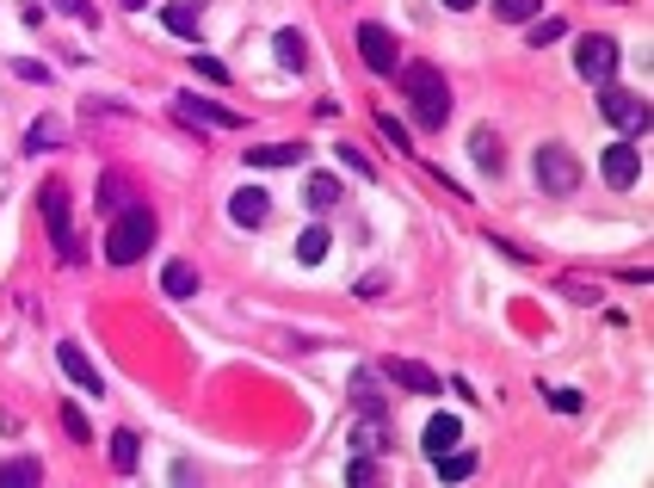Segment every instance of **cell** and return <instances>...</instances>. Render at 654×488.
<instances>
[{
	"label": "cell",
	"instance_id": "8fae6325",
	"mask_svg": "<svg viewBox=\"0 0 654 488\" xmlns=\"http://www.w3.org/2000/svg\"><path fill=\"white\" fill-rule=\"evenodd\" d=\"M229 217H235L241 229H260V223L272 217V192H266V186H241V192L229 198Z\"/></svg>",
	"mask_w": 654,
	"mask_h": 488
},
{
	"label": "cell",
	"instance_id": "836d02e7",
	"mask_svg": "<svg viewBox=\"0 0 654 488\" xmlns=\"http://www.w3.org/2000/svg\"><path fill=\"white\" fill-rule=\"evenodd\" d=\"M13 75H19V81H50V68L31 62V56H13Z\"/></svg>",
	"mask_w": 654,
	"mask_h": 488
},
{
	"label": "cell",
	"instance_id": "8d00e7d4",
	"mask_svg": "<svg viewBox=\"0 0 654 488\" xmlns=\"http://www.w3.org/2000/svg\"><path fill=\"white\" fill-rule=\"evenodd\" d=\"M62 427H68V433H75V439H81V445H87V439H93V433H87V421H81V414H75V408H62Z\"/></svg>",
	"mask_w": 654,
	"mask_h": 488
},
{
	"label": "cell",
	"instance_id": "d6986e66",
	"mask_svg": "<svg viewBox=\"0 0 654 488\" xmlns=\"http://www.w3.org/2000/svg\"><path fill=\"white\" fill-rule=\"evenodd\" d=\"M62 136H68L62 118H38V124L25 130V155H50V149H62Z\"/></svg>",
	"mask_w": 654,
	"mask_h": 488
},
{
	"label": "cell",
	"instance_id": "74e56055",
	"mask_svg": "<svg viewBox=\"0 0 654 488\" xmlns=\"http://www.w3.org/2000/svg\"><path fill=\"white\" fill-rule=\"evenodd\" d=\"M445 7H451V13H469V7H476V0H445Z\"/></svg>",
	"mask_w": 654,
	"mask_h": 488
},
{
	"label": "cell",
	"instance_id": "52a82bcc",
	"mask_svg": "<svg viewBox=\"0 0 654 488\" xmlns=\"http://www.w3.org/2000/svg\"><path fill=\"white\" fill-rule=\"evenodd\" d=\"M395 50H402V44H395L383 25H358V56H365L371 75H395V68H402V56H395Z\"/></svg>",
	"mask_w": 654,
	"mask_h": 488
},
{
	"label": "cell",
	"instance_id": "7c38bea8",
	"mask_svg": "<svg viewBox=\"0 0 654 488\" xmlns=\"http://www.w3.org/2000/svg\"><path fill=\"white\" fill-rule=\"evenodd\" d=\"M346 396H352L358 414H389V396H383V377H377V371H352Z\"/></svg>",
	"mask_w": 654,
	"mask_h": 488
},
{
	"label": "cell",
	"instance_id": "e0dca14e",
	"mask_svg": "<svg viewBox=\"0 0 654 488\" xmlns=\"http://www.w3.org/2000/svg\"><path fill=\"white\" fill-rule=\"evenodd\" d=\"M309 149L303 143H260V149H247V167H297Z\"/></svg>",
	"mask_w": 654,
	"mask_h": 488
},
{
	"label": "cell",
	"instance_id": "f35d334b",
	"mask_svg": "<svg viewBox=\"0 0 654 488\" xmlns=\"http://www.w3.org/2000/svg\"><path fill=\"white\" fill-rule=\"evenodd\" d=\"M124 7H142V0H124Z\"/></svg>",
	"mask_w": 654,
	"mask_h": 488
},
{
	"label": "cell",
	"instance_id": "f1b7e54d",
	"mask_svg": "<svg viewBox=\"0 0 654 488\" xmlns=\"http://www.w3.org/2000/svg\"><path fill=\"white\" fill-rule=\"evenodd\" d=\"M556 38H568V25H562V19H537V25H531V50L556 44Z\"/></svg>",
	"mask_w": 654,
	"mask_h": 488
},
{
	"label": "cell",
	"instance_id": "9a60e30c",
	"mask_svg": "<svg viewBox=\"0 0 654 488\" xmlns=\"http://www.w3.org/2000/svg\"><path fill=\"white\" fill-rule=\"evenodd\" d=\"M457 439H463V427L451 421V414H432V421H426V458L439 464V458H445V451H451Z\"/></svg>",
	"mask_w": 654,
	"mask_h": 488
},
{
	"label": "cell",
	"instance_id": "6da1fadb",
	"mask_svg": "<svg viewBox=\"0 0 654 488\" xmlns=\"http://www.w3.org/2000/svg\"><path fill=\"white\" fill-rule=\"evenodd\" d=\"M395 81H402V99H408V112H414L420 130H445V118H451V81H445V68L402 62V68H395Z\"/></svg>",
	"mask_w": 654,
	"mask_h": 488
},
{
	"label": "cell",
	"instance_id": "4fadbf2b",
	"mask_svg": "<svg viewBox=\"0 0 654 488\" xmlns=\"http://www.w3.org/2000/svg\"><path fill=\"white\" fill-rule=\"evenodd\" d=\"M179 118H186V124H210V130H241V112L210 106V99H179Z\"/></svg>",
	"mask_w": 654,
	"mask_h": 488
},
{
	"label": "cell",
	"instance_id": "7402d4cb",
	"mask_svg": "<svg viewBox=\"0 0 654 488\" xmlns=\"http://www.w3.org/2000/svg\"><path fill=\"white\" fill-rule=\"evenodd\" d=\"M124 204H130V180H124V173H99V211L118 217Z\"/></svg>",
	"mask_w": 654,
	"mask_h": 488
},
{
	"label": "cell",
	"instance_id": "ac0fdd59",
	"mask_svg": "<svg viewBox=\"0 0 654 488\" xmlns=\"http://www.w3.org/2000/svg\"><path fill=\"white\" fill-rule=\"evenodd\" d=\"M161 291L167 297H198V266L192 260H167L161 266Z\"/></svg>",
	"mask_w": 654,
	"mask_h": 488
},
{
	"label": "cell",
	"instance_id": "d6a6232c",
	"mask_svg": "<svg viewBox=\"0 0 654 488\" xmlns=\"http://www.w3.org/2000/svg\"><path fill=\"white\" fill-rule=\"evenodd\" d=\"M346 482H377V458H365V451H358V458L346 464Z\"/></svg>",
	"mask_w": 654,
	"mask_h": 488
},
{
	"label": "cell",
	"instance_id": "d4e9b609",
	"mask_svg": "<svg viewBox=\"0 0 654 488\" xmlns=\"http://www.w3.org/2000/svg\"><path fill=\"white\" fill-rule=\"evenodd\" d=\"M469 155H476V167H488V173H500V136L482 124L476 136H469Z\"/></svg>",
	"mask_w": 654,
	"mask_h": 488
},
{
	"label": "cell",
	"instance_id": "7a4b0ae2",
	"mask_svg": "<svg viewBox=\"0 0 654 488\" xmlns=\"http://www.w3.org/2000/svg\"><path fill=\"white\" fill-rule=\"evenodd\" d=\"M149 248H155V211H149V204H124V211L112 217V229H105V260H112V266H136Z\"/></svg>",
	"mask_w": 654,
	"mask_h": 488
},
{
	"label": "cell",
	"instance_id": "e575fe53",
	"mask_svg": "<svg viewBox=\"0 0 654 488\" xmlns=\"http://www.w3.org/2000/svg\"><path fill=\"white\" fill-rule=\"evenodd\" d=\"M192 68H198V75H204V81H229V68H223V62H216V56H198V50H192Z\"/></svg>",
	"mask_w": 654,
	"mask_h": 488
},
{
	"label": "cell",
	"instance_id": "8992f818",
	"mask_svg": "<svg viewBox=\"0 0 654 488\" xmlns=\"http://www.w3.org/2000/svg\"><path fill=\"white\" fill-rule=\"evenodd\" d=\"M617 62H624V56H617V38H580V50H574V68L587 81H599V87L617 75Z\"/></svg>",
	"mask_w": 654,
	"mask_h": 488
},
{
	"label": "cell",
	"instance_id": "ba28073f",
	"mask_svg": "<svg viewBox=\"0 0 654 488\" xmlns=\"http://www.w3.org/2000/svg\"><path fill=\"white\" fill-rule=\"evenodd\" d=\"M599 173H605V186L630 192V186H636V173H642V155H636L630 143H611V149L599 155Z\"/></svg>",
	"mask_w": 654,
	"mask_h": 488
},
{
	"label": "cell",
	"instance_id": "30bf717a",
	"mask_svg": "<svg viewBox=\"0 0 654 488\" xmlns=\"http://www.w3.org/2000/svg\"><path fill=\"white\" fill-rule=\"evenodd\" d=\"M383 377L395 383V390H414V396H439V390H445V383L432 377L426 365H414V359H389V365H383Z\"/></svg>",
	"mask_w": 654,
	"mask_h": 488
},
{
	"label": "cell",
	"instance_id": "d590c367",
	"mask_svg": "<svg viewBox=\"0 0 654 488\" xmlns=\"http://www.w3.org/2000/svg\"><path fill=\"white\" fill-rule=\"evenodd\" d=\"M550 402H556V414H580V390H550Z\"/></svg>",
	"mask_w": 654,
	"mask_h": 488
},
{
	"label": "cell",
	"instance_id": "5bb4252c",
	"mask_svg": "<svg viewBox=\"0 0 654 488\" xmlns=\"http://www.w3.org/2000/svg\"><path fill=\"white\" fill-rule=\"evenodd\" d=\"M272 50H278V68H290V75H303V68H309V38H303L297 25H284L278 38H272Z\"/></svg>",
	"mask_w": 654,
	"mask_h": 488
},
{
	"label": "cell",
	"instance_id": "3957f363",
	"mask_svg": "<svg viewBox=\"0 0 654 488\" xmlns=\"http://www.w3.org/2000/svg\"><path fill=\"white\" fill-rule=\"evenodd\" d=\"M531 173H537V186L550 192V198H574V192H580V161H574V149H562V143H543L537 161H531Z\"/></svg>",
	"mask_w": 654,
	"mask_h": 488
},
{
	"label": "cell",
	"instance_id": "484cf974",
	"mask_svg": "<svg viewBox=\"0 0 654 488\" xmlns=\"http://www.w3.org/2000/svg\"><path fill=\"white\" fill-rule=\"evenodd\" d=\"M327 248H334V241H327V229H321V223L297 235V260H303V266H321V260H327Z\"/></svg>",
	"mask_w": 654,
	"mask_h": 488
},
{
	"label": "cell",
	"instance_id": "5b68a950",
	"mask_svg": "<svg viewBox=\"0 0 654 488\" xmlns=\"http://www.w3.org/2000/svg\"><path fill=\"white\" fill-rule=\"evenodd\" d=\"M599 112H605L617 130H630V136H648V124H654L648 99H642V93H630V87H611V81H605V93H599Z\"/></svg>",
	"mask_w": 654,
	"mask_h": 488
},
{
	"label": "cell",
	"instance_id": "603a6c76",
	"mask_svg": "<svg viewBox=\"0 0 654 488\" xmlns=\"http://www.w3.org/2000/svg\"><path fill=\"white\" fill-rule=\"evenodd\" d=\"M303 198H309V211H334V204H340V180H334V173H309Z\"/></svg>",
	"mask_w": 654,
	"mask_h": 488
},
{
	"label": "cell",
	"instance_id": "277c9868",
	"mask_svg": "<svg viewBox=\"0 0 654 488\" xmlns=\"http://www.w3.org/2000/svg\"><path fill=\"white\" fill-rule=\"evenodd\" d=\"M38 204H44V229H50V241H56V254H62L68 266H81L87 254H81L75 217H68V192H62V186H44V192H38Z\"/></svg>",
	"mask_w": 654,
	"mask_h": 488
},
{
	"label": "cell",
	"instance_id": "ffe728a7",
	"mask_svg": "<svg viewBox=\"0 0 654 488\" xmlns=\"http://www.w3.org/2000/svg\"><path fill=\"white\" fill-rule=\"evenodd\" d=\"M352 451H365V458H383L389 451V421L383 414H365V427L352 433Z\"/></svg>",
	"mask_w": 654,
	"mask_h": 488
},
{
	"label": "cell",
	"instance_id": "cb8c5ba5",
	"mask_svg": "<svg viewBox=\"0 0 654 488\" xmlns=\"http://www.w3.org/2000/svg\"><path fill=\"white\" fill-rule=\"evenodd\" d=\"M112 464H118L124 476H130V470L142 464V439H136L130 427H118V433H112Z\"/></svg>",
	"mask_w": 654,
	"mask_h": 488
},
{
	"label": "cell",
	"instance_id": "44dd1931",
	"mask_svg": "<svg viewBox=\"0 0 654 488\" xmlns=\"http://www.w3.org/2000/svg\"><path fill=\"white\" fill-rule=\"evenodd\" d=\"M31 482H44V464L31 458V451H25V458H7V464H0V488H31Z\"/></svg>",
	"mask_w": 654,
	"mask_h": 488
},
{
	"label": "cell",
	"instance_id": "2e32d148",
	"mask_svg": "<svg viewBox=\"0 0 654 488\" xmlns=\"http://www.w3.org/2000/svg\"><path fill=\"white\" fill-rule=\"evenodd\" d=\"M161 25L173 31V38H192V44H198V25H204V13L192 7V0H173V7H161Z\"/></svg>",
	"mask_w": 654,
	"mask_h": 488
},
{
	"label": "cell",
	"instance_id": "f546056e",
	"mask_svg": "<svg viewBox=\"0 0 654 488\" xmlns=\"http://www.w3.org/2000/svg\"><path fill=\"white\" fill-rule=\"evenodd\" d=\"M56 13H68V19H81V25H99V13H93V0H50Z\"/></svg>",
	"mask_w": 654,
	"mask_h": 488
},
{
	"label": "cell",
	"instance_id": "1f68e13d",
	"mask_svg": "<svg viewBox=\"0 0 654 488\" xmlns=\"http://www.w3.org/2000/svg\"><path fill=\"white\" fill-rule=\"evenodd\" d=\"M340 161H346V167H352V173H358V180H377V167H371V161H365V155H358V149H352V143H340Z\"/></svg>",
	"mask_w": 654,
	"mask_h": 488
},
{
	"label": "cell",
	"instance_id": "4dcf8cb0",
	"mask_svg": "<svg viewBox=\"0 0 654 488\" xmlns=\"http://www.w3.org/2000/svg\"><path fill=\"white\" fill-rule=\"evenodd\" d=\"M377 130L389 136V143H395V149H408V124H402V118H395V112H377Z\"/></svg>",
	"mask_w": 654,
	"mask_h": 488
},
{
	"label": "cell",
	"instance_id": "9c48e42d",
	"mask_svg": "<svg viewBox=\"0 0 654 488\" xmlns=\"http://www.w3.org/2000/svg\"><path fill=\"white\" fill-rule=\"evenodd\" d=\"M56 365H62L68 377H75V383H81L87 396H105V377H99V365H93V359L81 353L75 340H62V346H56Z\"/></svg>",
	"mask_w": 654,
	"mask_h": 488
},
{
	"label": "cell",
	"instance_id": "4316f807",
	"mask_svg": "<svg viewBox=\"0 0 654 488\" xmlns=\"http://www.w3.org/2000/svg\"><path fill=\"white\" fill-rule=\"evenodd\" d=\"M439 476H445V482H463V476H476V451H457V445H451L445 458H439Z\"/></svg>",
	"mask_w": 654,
	"mask_h": 488
},
{
	"label": "cell",
	"instance_id": "83f0119b",
	"mask_svg": "<svg viewBox=\"0 0 654 488\" xmlns=\"http://www.w3.org/2000/svg\"><path fill=\"white\" fill-rule=\"evenodd\" d=\"M494 13L519 25V19H537V13H543V0H494Z\"/></svg>",
	"mask_w": 654,
	"mask_h": 488
}]
</instances>
